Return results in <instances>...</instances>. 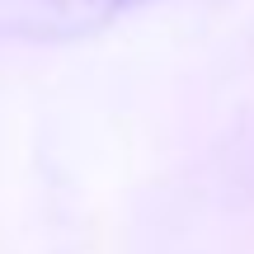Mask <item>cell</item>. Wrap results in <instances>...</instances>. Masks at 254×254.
I'll return each mask as SVG.
<instances>
[{"mask_svg": "<svg viewBox=\"0 0 254 254\" xmlns=\"http://www.w3.org/2000/svg\"><path fill=\"white\" fill-rule=\"evenodd\" d=\"M155 0H0V43L66 47L109 33Z\"/></svg>", "mask_w": 254, "mask_h": 254, "instance_id": "6da1fadb", "label": "cell"}]
</instances>
